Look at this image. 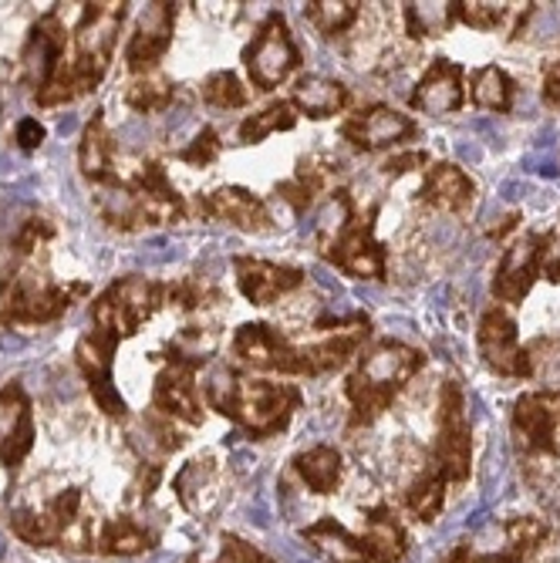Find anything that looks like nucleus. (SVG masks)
<instances>
[{"mask_svg": "<svg viewBox=\"0 0 560 563\" xmlns=\"http://www.w3.org/2000/svg\"><path fill=\"white\" fill-rule=\"evenodd\" d=\"M426 368V351L405 341H378L372 344L344 382V398L351 405L348 426L369 429L375 426L388 405L405 391L419 372Z\"/></svg>", "mask_w": 560, "mask_h": 563, "instance_id": "f257e3e1", "label": "nucleus"}, {"mask_svg": "<svg viewBox=\"0 0 560 563\" xmlns=\"http://www.w3.org/2000/svg\"><path fill=\"white\" fill-rule=\"evenodd\" d=\"M207 398L223 419H230L237 429H243L257 442L281 435L304 401L297 385L253 378V375H240V372H220L210 382Z\"/></svg>", "mask_w": 560, "mask_h": 563, "instance_id": "f03ea898", "label": "nucleus"}, {"mask_svg": "<svg viewBox=\"0 0 560 563\" xmlns=\"http://www.w3.org/2000/svg\"><path fill=\"white\" fill-rule=\"evenodd\" d=\"M233 354H237L240 365H246L253 372H271V375H308V378H315V375L334 372L325 341L294 344L287 334H281L277 328H271L264 321L237 328Z\"/></svg>", "mask_w": 560, "mask_h": 563, "instance_id": "7ed1b4c3", "label": "nucleus"}, {"mask_svg": "<svg viewBox=\"0 0 560 563\" xmlns=\"http://www.w3.org/2000/svg\"><path fill=\"white\" fill-rule=\"evenodd\" d=\"M429 466L449 483L463 486L473 476V429L466 416V391L460 382H442L436 408V439Z\"/></svg>", "mask_w": 560, "mask_h": 563, "instance_id": "20e7f679", "label": "nucleus"}, {"mask_svg": "<svg viewBox=\"0 0 560 563\" xmlns=\"http://www.w3.org/2000/svg\"><path fill=\"white\" fill-rule=\"evenodd\" d=\"M378 202H372L369 210H354L331 236L318 243L321 257L334 264L344 277L354 280H382L388 267L385 243L375 236V220H378Z\"/></svg>", "mask_w": 560, "mask_h": 563, "instance_id": "39448f33", "label": "nucleus"}, {"mask_svg": "<svg viewBox=\"0 0 560 563\" xmlns=\"http://www.w3.org/2000/svg\"><path fill=\"white\" fill-rule=\"evenodd\" d=\"M163 303H166V284L145 277H125L95 300L91 321L95 331L109 334L112 341H122L132 338Z\"/></svg>", "mask_w": 560, "mask_h": 563, "instance_id": "423d86ee", "label": "nucleus"}, {"mask_svg": "<svg viewBox=\"0 0 560 563\" xmlns=\"http://www.w3.org/2000/svg\"><path fill=\"white\" fill-rule=\"evenodd\" d=\"M243 68H246L250 85L257 91H274L297 75L300 51H297L287 18L281 11H271L261 21L253 41L243 47Z\"/></svg>", "mask_w": 560, "mask_h": 563, "instance_id": "0eeeda50", "label": "nucleus"}, {"mask_svg": "<svg viewBox=\"0 0 560 563\" xmlns=\"http://www.w3.org/2000/svg\"><path fill=\"white\" fill-rule=\"evenodd\" d=\"M476 347L483 365L499 375V378H514V382H534V354L527 344H520V328L517 318L506 311L503 303H493L483 311L476 324Z\"/></svg>", "mask_w": 560, "mask_h": 563, "instance_id": "6e6552de", "label": "nucleus"}, {"mask_svg": "<svg viewBox=\"0 0 560 563\" xmlns=\"http://www.w3.org/2000/svg\"><path fill=\"white\" fill-rule=\"evenodd\" d=\"M510 429L524 455H560V388L524 391L514 401Z\"/></svg>", "mask_w": 560, "mask_h": 563, "instance_id": "1a4fd4ad", "label": "nucleus"}, {"mask_svg": "<svg viewBox=\"0 0 560 563\" xmlns=\"http://www.w3.org/2000/svg\"><path fill=\"white\" fill-rule=\"evenodd\" d=\"M540 257H543V233L524 230L510 246L503 250V257L493 274V297L496 303L520 307L534 284L540 280Z\"/></svg>", "mask_w": 560, "mask_h": 563, "instance_id": "9d476101", "label": "nucleus"}, {"mask_svg": "<svg viewBox=\"0 0 560 563\" xmlns=\"http://www.w3.org/2000/svg\"><path fill=\"white\" fill-rule=\"evenodd\" d=\"M419 135V125L413 115H405L392 106H365L359 112H351L344 122H341V139L348 145H354L359 152H382V148H395V145H405Z\"/></svg>", "mask_w": 560, "mask_h": 563, "instance_id": "9b49d317", "label": "nucleus"}, {"mask_svg": "<svg viewBox=\"0 0 560 563\" xmlns=\"http://www.w3.org/2000/svg\"><path fill=\"white\" fill-rule=\"evenodd\" d=\"M183 217V196L169 186L163 166L149 163L142 166L135 186H132V202L119 220V227H166Z\"/></svg>", "mask_w": 560, "mask_h": 563, "instance_id": "f8f14e48", "label": "nucleus"}, {"mask_svg": "<svg viewBox=\"0 0 560 563\" xmlns=\"http://www.w3.org/2000/svg\"><path fill=\"white\" fill-rule=\"evenodd\" d=\"M72 294L55 284H37L34 277H14L0 290V321L4 324H41L68 311Z\"/></svg>", "mask_w": 560, "mask_h": 563, "instance_id": "ddd939ff", "label": "nucleus"}, {"mask_svg": "<svg viewBox=\"0 0 560 563\" xmlns=\"http://www.w3.org/2000/svg\"><path fill=\"white\" fill-rule=\"evenodd\" d=\"M466 106V68L452 58H432L409 95V109L429 119L455 115Z\"/></svg>", "mask_w": 560, "mask_h": 563, "instance_id": "4468645a", "label": "nucleus"}, {"mask_svg": "<svg viewBox=\"0 0 560 563\" xmlns=\"http://www.w3.org/2000/svg\"><path fill=\"white\" fill-rule=\"evenodd\" d=\"M202 365L207 362H199V357H189V354L169 357V365L160 372L156 388H152V405H156L160 412L169 419H179L186 426H199L202 405H199V391H196V372Z\"/></svg>", "mask_w": 560, "mask_h": 563, "instance_id": "2eb2a0df", "label": "nucleus"}, {"mask_svg": "<svg viewBox=\"0 0 560 563\" xmlns=\"http://www.w3.org/2000/svg\"><path fill=\"white\" fill-rule=\"evenodd\" d=\"M237 287L253 307H271L274 300L294 294L304 284V271L290 264H274L264 257H237L233 261Z\"/></svg>", "mask_w": 560, "mask_h": 563, "instance_id": "dca6fc26", "label": "nucleus"}, {"mask_svg": "<svg viewBox=\"0 0 560 563\" xmlns=\"http://www.w3.org/2000/svg\"><path fill=\"white\" fill-rule=\"evenodd\" d=\"M202 217L220 220L227 227H237L243 233H274V217L271 207L243 186H220L217 192H210L207 199L199 202Z\"/></svg>", "mask_w": 560, "mask_h": 563, "instance_id": "f3484780", "label": "nucleus"}, {"mask_svg": "<svg viewBox=\"0 0 560 563\" xmlns=\"http://www.w3.org/2000/svg\"><path fill=\"white\" fill-rule=\"evenodd\" d=\"M119 341H112L109 334L91 331L88 338L78 341V365L88 378V388L95 395V401L101 405V412H109L112 419L125 416V401L119 398V391L112 388V351Z\"/></svg>", "mask_w": 560, "mask_h": 563, "instance_id": "a211bd4d", "label": "nucleus"}, {"mask_svg": "<svg viewBox=\"0 0 560 563\" xmlns=\"http://www.w3.org/2000/svg\"><path fill=\"white\" fill-rule=\"evenodd\" d=\"M422 207L446 210V213H466L476 202V183L466 169L455 163H432L426 169V179L416 192Z\"/></svg>", "mask_w": 560, "mask_h": 563, "instance_id": "6ab92c4d", "label": "nucleus"}, {"mask_svg": "<svg viewBox=\"0 0 560 563\" xmlns=\"http://www.w3.org/2000/svg\"><path fill=\"white\" fill-rule=\"evenodd\" d=\"M31 445H34L31 401L18 385H11L0 391V459H4V466L18 470Z\"/></svg>", "mask_w": 560, "mask_h": 563, "instance_id": "aec40b11", "label": "nucleus"}, {"mask_svg": "<svg viewBox=\"0 0 560 563\" xmlns=\"http://www.w3.org/2000/svg\"><path fill=\"white\" fill-rule=\"evenodd\" d=\"M173 24H176L173 4H149V11L142 14L139 27L125 47V62L132 71H149L166 55V47L173 41Z\"/></svg>", "mask_w": 560, "mask_h": 563, "instance_id": "412c9836", "label": "nucleus"}, {"mask_svg": "<svg viewBox=\"0 0 560 563\" xmlns=\"http://www.w3.org/2000/svg\"><path fill=\"white\" fill-rule=\"evenodd\" d=\"M334 163L331 159H325V156H308V159H300L297 163V169H294V176L290 179H284L281 186H277V196L287 202V207L300 217V213H308L315 202H318V196H331V186H334Z\"/></svg>", "mask_w": 560, "mask_h": 563, "instance_id": "4be33fe9", "label": "nucleus"}, {"mask_svg": "<svg viewBox=\"0 0 560 563\" xmlns=\"http://www.w3.org/2000/svg\"><path fill=\"white\" fill-rule=\"evenodd\" d=\"M300 540L308 543L328 563H369V547L362 533H351L341 520L321 517L318 523L304 527Z\"/></svg>", "mask_w": 560, "mask_h": 563, "instance_id": "5701e85b", "label": "nucleus"}, {"mask_svg": "<svg viewBox=\"0 0 560 563\" xmlns=\"http://www.w3.org/2000/svg\"><path fill=\"white\" fill-rule=\"evenodd\" d=\"M550 540V523L540 517H514L503 523V547L493 553H480L470 543V563H524L540 543Z\"/></svg>", "mask_w": 560, "mask_h": 563, "instance_id": "b1692460", "label": "nucleus"}, {"mask_svg": "<svg viewBox=\"0 0 560 563\" xmlns=\"http://www.w3.org/2000/svg\"><path fill=\"white\" fill-rule=\"evenodd\" d=\"M287 101L294 106L297 115H308V119L321 122V119H334L348 109V88L325 75H300L290 85Z\"/></svg>", "mask_w": 560, "mask_h": 563, "instance_id": "393cba45", "label": "nucleus"}, {"mask_svg": "<svg viewBox=\"0 0 560 563\" xmlns=\"http://www.w3.org/2000/svg\"><path fill=\"white\" fill-rule=\"evenodd\" d=\"M365 547L369 563H398L409 550V533H405L402 520L395 517L392 506H372L365 509Z\"/></svg>", "mask_w": 560, "mask_h": 563, "instance_id": "a878e982", "label": "nucleus"}, {"mask_svg": "<svg viewBox=\"0 0 560 563\" xmlns=\"http://www.w3.org/2000/svg\"><path fill=\"white\" fill-rule=\"evenodd\" d=\"M294 473L300 476V483L308 486L315 496H331L338 493L341 479H344V455L321 442V445H311V449H304L294 455Z\"/></svg>", "mask_w": 560, "mask_h": 563, "instance_id": "bb28decb", "label": "nucleus"}, {"mask_svg": "<svg viewBox=\"0 0 560 563\" xmlns=\"http://www.w3.org/2000/svg\"><path fill=\"white\" fill-rule=\"evenodd\" d=\"M514 95H517V85L499 65H483L470 75V98L476 109L503 115L514 109Z\"/></svg>", "mask_w": 560, "mask_h": 563, "instance_id": "cd10ccee", "label": "nucleus"}, {"mask_svg": "<svg viewBox=\"0 0 560 563\" xmlns=\"http://www.w3.org/2000/svg\"><path fill=\"white\" fill-rule=\"evenodd\" d=\"M446 493H449V483L432 466H426L409 486H405L402 503L419 523H436L439 514L446 509Z\"/></svg>", "mask_w": 560, "mask_h": 563, "instance_id": "c85d7f7f", "label": "nucleus"}, {"mask_svg": "<svg viewBox=\"0 0 560 563\" xmlns=\"http://www.w3.org/2000/svg\"><path fill=\"white\" fill-rule=\"evenodd\" d=\"M537 4H496V0H460V24L473 31H499L514 21L517 34Z\"/></svg>", "mask_w": 560, "mask_h": 563, "instance_id": "c756f323", "label": "nucleus"}, {"mask_svg": "<svg viewBox=\"0 0 560 563\" xmlns=\"http://www.w3.org/2000/svg\"><path fill=\"white\" fill-rule=\"evenodd\" d=\"M297 112H294V106L287 98H277V101H271V106H264L261 112H253V115H246L243 122H240V129H237V135H240V142L243 145H261L264 139H271V135H277V132H290L294 125H297Z\"/></svg>", "mask_w": 560, "mask_h": 563, "instance_id": "7c9ffc66", "label": "nucleus"}, {"mask_svg": "<svg viewBox=\"0 0 560 563\" xmlns=\"http://www.w3.org/2000/svg\"><path fill=\"white\" fill-rule=\"evenodd\" d=\"M81 173L95 183H106L112 169V135L106 129V119L95 115L81 135V152H78Z\"/></svg>", "mask_w": 560, "mask_h": 563, "instance_id": "2f4dec72", "label": "nucleus"}, {"mask_svg": "<svg viewBox=\"0 0 560 563\" xmlns=\"http://www.w3.org/2000/svg\"><path fill=\"white\" fill-rule=\"evenodd\" d=\"M402 21L413 41L442 37L452 24H460V4H402Z\"/></svg>", "mask_w": 560, "mask_h": 563, "instance_id": "473e14b6", "label": "nucleus"}, {"mask_svg": "<svg viewBox=\"0 0 560 563\" xmlns=\"http://www.w3.org/2000/svg\"><path fill=\"white\" fill-rule=\"evenodd\" d=\"M304 18L325 37H341L359 24L362 4L359 0H311V4H304Z\"/></svg>", "mask_w": 560, "mask_h": 563, "instance_id": "72a5a7b5", "label": "nucleus"}, {"mask_svg": "<svg viewBox=\"0 0 560 563\" xmlns=\"http://www.w3.org/2000/svg\"><path fill=\"white\" fill-rule=\"evenodd\" d=\"M149 543H152V537L135 520H129V517L109 520L106 530H101V537H98V547L106 550V553H116V556L142 553V550H149Z\"/></svg>", "mask_w": 560, "mask_h": 563, "instance_id": "f704fd0d", "label": "nucleus"}, {"mask_svg": "<svg viewBox=\"0 0 560 563\" xmlns=\"http://www.w3.org/2000/svg\"><path fill=\"white\" fill-rule=\"evenodd\" d=\"M202 98H207L213 109L233 112V109H243L246 106L250 91L243 88V81L233 71H213L207 81H202Z\"/></svg>", "mask_w": 560, "mask_h": 563, "instance_id": "c9c22d12", "label": "nucleus"}, {"mask_svg": "<svg viewBox=\"0 0 560 563\" xmlns=\"http://www.w3.org/2000/svg\"><path fill=\"white\" fill-rule=\"evenodd\" d=\"M125 98L135 112H163L173 101V85L166 78H142L129 88Z\"/></svg>", "mask_w": 560, "mask_h": 563, "instance_id": "e433bc0d", "label": "nucleus"}, {"mask_svg": "<svg viewBox=\"0 0 560 563\" xmlns=\"http://www.w3.org/2000/svg\"><path fill=\"white\" fill-rule=\"evenodd\" d=\"M220 152H223L220 132L207 125V129H199V135L179 152V159L189 163V166H196V169H207V166H213L220 159Z\"/></svg>", "mask_w": 560, "mask_h": 563, "instance_id": "4c0bfd02", "label": "nucleus"}, {"mask_svg": "<svg viewBox=\"0 0 560 563\" xmlns=\"http://www.w3.org/2000/svg\"><path fill=\"white\" fill-rule=\"evenodd\" d=\"M166 300L183 307V311H199V307H207L210 300H217V290L207 287L196 277H186V280H176V284H166Z\"/></svg>", "mask_w": 560, "mask_h": 563, "instance_id": "58836bf2", "label": "nucleus"}, {"mask_svg": "<svg viewBox=\"0 0 560 563\" xmlns=\"http://www.w3.org/2000/svg\"><path fill=\"white\" fill-rule=\"evenodd\" d=\"M540 277H543V280H550V284H560V217H557V227L543 233Z\"/></svg>", "mask_w": 560, "mask_h": 563, "instance_id": "ea45409f", "label": "nucleus"}, {"mask_svg": "<svg viewBox=\"0 0 560 563\" xmlns=\"http://www.w3.org/2000/svg\"><path fill=\"white\" fill-rule=\"evenodd\" d=\"M429 163V156L422 148H405V152H398V156H388L385 163H382V176H388V179H398V176H405V173H416L419 166H426Z\"/></svg>", "mask_w": 560, "mask_h": 563, "instance_id": "a19ab883", "label": "nucleus"}, {"mask_svg": "<svg viewBox=\"0 0 560 563\" xmlns=\"http://www.w3.org/2000/svg\"><path fill=\"white\" fill-rule=\"evenodd\" d=\"M540 98H543L547 109H557L560 112V58L547 68L543 85H540Z\"/></svg>", "mask_w": 560, "mask_h": 563, "instance_id": "79ce46f5", "label": "nucleus"}, {"mask_svg": "<svg viewBox=\"0 0 560 563\" xmlns=\"http://www.w3.org/2000/svg\"><path fill=\"white\" fill-rule=\"evenodd\" d=\"M18 142H21V148H37L44 142V125L37 119H24L18 125Z\"/></svg>", "mask_w": 560, "mask_h": 563, "instance_id": "37998d69", "label": "nucleus"}]
</instances>
